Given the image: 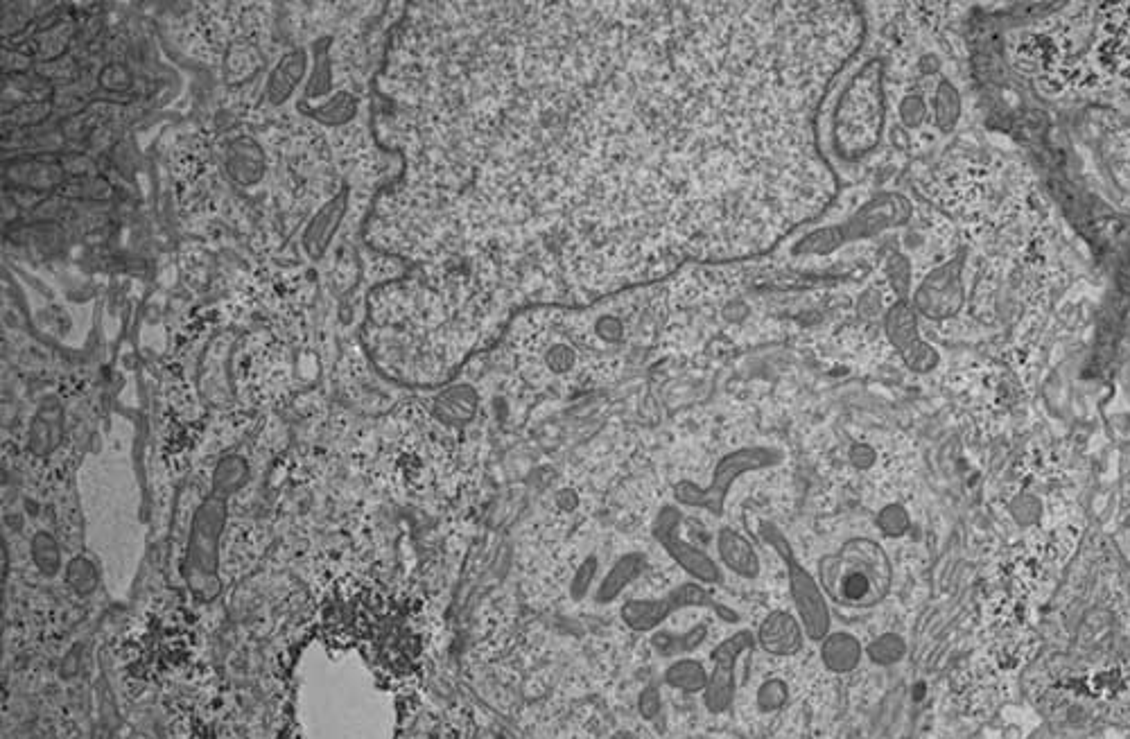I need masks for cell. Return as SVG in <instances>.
<instances>
[{
	"instance_id": "obj_26",
	"label": "cell",
	"mask_w": 1130,
	"mask_h": 739,
	"mask_svg": "<svg viewBox=\"0 0 1130 739\" xmlns=\"http://www.w3.org/2000/svg\"><path fill=\"white\" fill-rule=\"evenodd\" d=\"M789 701V685L782 678H767L755 694V703L762 712H778Z\"/></svg>"
},
{
	"instance_id": "obj_10",
	"label": "cell",
	"mask_w": 1130,
	"mask_h": 739,
	"mask_svg": "<svg viewBox=\"0 0 1130 739\" xmlns=\"http://www.w3.org/2000/svg\"><path fill=\"white\" fill-rule=\"evenodd\" d=\"M884 333L902 362L914 373H929L938 367L941 355L920 333L918 312L909 299H895L884 312Z\"/></svg>"
},
{
	"instance_id": "obj_21",
	"label": "cell",
	"mask_w": 1130,
	"mask_h": 739,
	"mask_svg": "<svg viewBox=\"0 0 1130 739\" xmlns=\"http://www.w3.org/2000/svg\"><path fill=\"white\" fill-rule=\"evenodd\" d=\"M477 410V394L471 387H455L439 398V416L446 423L462 425L471 421Z\"/></svg>"
},
{
	"instance_id": "obj_22",
	"label": "cell",
	"mask_w": 1130,
	"mask_h": 739,
	"mask_svg": "<svg viewBox=\"0 0 1130 739\" xmlns=\"http://www.w3.org/2000/svg\"><path fill=\"white\" fill-rule=\"evenodd\" d=\"M866 656L871 658V663L880 667H891L907 656V642L898 633H882L875 640L868 642Z\"/></svg>"
},
{
	"instance_id": "obj_36",
	"label": "cell",
	"mask_w": 1130,
	"mask_h": 739,
	"mask_svg": "<svg viewBox=\"0 0 1130 739\" xmlns=\"http://www.w3.org/2000/svg\"><path fill=\"white\" fill-rule=\"evenodd\" d=\"M595 570H597L595 559H590V561L581 565V570L577 572V577H575V584H572V593H575V597H581L586 593V581L590 584V579L595 577Z\"/></svg>"
},
{
	"instance_id": "obj_9",
	"label": "cell",
	"mask_w": 1130,
	"mask_h": 739,
	"mask_svg": "<svg viewBox=\"0 0 1130 739\" xmlns=\"http://www.w3.org/2000/svg\"><path fill=\"white\" fill-rule=\"evenodd\" d=\"M755 645H758L755 633L751 629H740L712 649V669L708 688L703 692V703H706V708L712 715H724V712L733 708L737 692V663H740L744 654L753 651Z\"/></svg>"
},
{
	"instance_id": "obj_2",
	"label": "cell",
	"mask_w": 1130,
	"mask_h": 739,
	"mask_svg": "<svg viewBox=\"0 0 1130 739\" xmlns=\"http://www.w3.org/2000/svg\"><path fill=\"white\" fill-rule=\"evenodd\" d=\"M823 593L843 608H873L893 586V563L884 547L868 536L843 541L837 552L816 563Z\"/></svg>"
},
{
	"instance_id": "obj_20",
	"label": "cell",
	"mask_w": 1130,
	"mask_h": 739,
	"mask_svg": "<svg viewBox=\"0 0 1130 739\" xmlns=\"http://www.w3.org/2000/svg\"><path fill=\"white\" fill-rule=\"evenodd\" d=\"M961 113H963L961 93L954 86V82L943 77L934 91V125L941 129L943 134H950L954 132V127L959 125Z\"/></svg>"
},
{
	"instance_id": "obj_24",
	"label": "cell",
	"mask_w": 1130,
	"mask_h": 739,
	"mask_svg": "<svg viewBox=\"0 0 1130 739\" xmlns=\"http://www.w3.org/2000/svg\"><path fill=\"white\" fill-rule=\"evenodd\" d=\"M593 333L597 335L599 342L615 346L622 344L624 337H627V324H624V319L615 310H602L593 319Z\"/></svg>"
},
{
	"instance_id": "obj_38",
	"label": "cell",
	"mask_w": 1130,
	"mask_h": 739,
	"mask_svg": "<svg viewBox=\"0 0 1130 739\" xmlns=\"http://www.w3.org/2000/svg\"><path fill=\"white\" fill-rule=\"evenodd\" d=\"M556 504H559V507L565 509V511H572V509H575L577 504H579V498H577V495L572 493V491L563 489V491L556 493Z\"/></svg>"
},
{
	"instance_id": "obj_19",
	"label": "cell",
	"mask_w": 1130,
	"mask_h": 739,
	"mask_svg": "<svg viewBox=\"0 0 1130 739\" xmlns=\"http://www.w3.org/2000/svg\"><path fill=\"white\" fill-rule=\"evenodd\" d=\"M708 638V627L699 622L697 627H692L685 633L674 631H654L651 636V647H654L660 656L665 658H685L683 654H692L694 649H699Z\"/></svg>"
},
{
	"instance_id": "obj_29",
	"label": "cell",
	"mask_w": 1130,
	"mask_h": 739,
	"mask_svg": "<svg viewBox=\"0 0 1130 739\" xmlns=\"http://www.w3.org/2000/svg\"><path fill=\"white\" fill-rule=\"evenodd\" d=\"M898 116H900V123L909 129H916L920 125H925V120L929 116V107L923 95L918 93H909L904 95L900 100V107H898Z\"/></svg>"
},
{
	"instance_id": "obj_18",
	"label": "cell",
	"mask_w": 1130,
	"mask_h": 739,
	"mask_svg": "<svg viewBox=\"0 0 1130 739\" xmlns=\"http://www.w3.org/2000/svg\"><path fill=\"white\" fill-rule=\"evenodd\" d=\"M708 678L710 672L706 669V665L701 663L697 658H676L674 663H669V667L665 669L663 674V681L669 685L672 690L678 692H685V694H697V692H706L708 688Z\"/></svg>"
},
{
	"instance_id": "obj_4",
	"label": "cell",
	"mask_w": 1130,
	"mask_h": 739,
	"mask_svg": "<svg viewBox=\"0 0 1130 739\" xmlns=\"http://www.w3.org/2000/svg\"><path fill=\"white\" fill-rule=\"evenodd\" d=\"M785 462V452L776 446H742L726 452L719 457L706 484L692 480H681L674 484V504L685 509L706 511V514L721 518L726 514L728 498L737 484L746 475L769 471Z\"/></svg>"
},
{
	"instance_id": "obj_14",
	"label": "cell",
	"mask_w": 1130,
	"mask_h": 739,
	"mask_svg": "<svg viewBox=\"0 0 1130 739\" xmlns=\"http://www.w3.org/2000/svg\"><path fill=\"white\" fill-rule=\"evenodd\" d=\"M645 570H647V556L642 552H627L624 556H620V559L611 565V570L606 572L604 579L599 581L595 602L597 604L615 602V599L620 597Z\"/></svg>"
},
{
	"instance_id": "obj_1",
	"label": "cell",
	"mask_w": 1130,
	"mask_h": 739,
	"mask_svg": "<svg viewBox=\"0 0 1130 739\" xmlns=\"http://www.w3.org/2000/svg\"><path fill=\"white\" fill-rule=\"evenodd\" d=\"M886 66L882 57L850 59L825 91L816 138L837 165H855L880 147L886 129Z\"/></svg>"
},
{
	"instance_id": "obj_17",
	"label": "cell",
	"mask_w": 1130,
	"mask_h": 739,
	"mask_svg": "<svg viewBox=\"0 0 1130 739\" xmlns=\"http://www.w3.org/2000/svg\"><path fill=\"white\" fill-rule=\"evenodd\" d=\"M306 73V52L292 50L276 64L274 73L267 82V100L272 104H283L294 93V86L301 82Z\"/></svg>"
},
{
	"instance_id": "obj_27",
	"label": "cell",
	"mask_w": 1130,
	"mask_h": 739,
	"mask_svg": "<svg viewBox=\"0 0 1130 739\" xmlns=\"http://www.w3.org/2000/svg\"><path fill=\"white\" fill-rule=\"evenodd\" d=\"M886 276H889V283H891V288L895 292V297L909 299L911 283H914L909 258L904 254H893L889 258V263H886Z\"/></svg>"
},
{
	"instance_id": "obj_33",
	"label": "cell",
	"mask_w": 1130,
	"mask_h": 739,
	"mask_svg": "<svg viewBox=\"0 0 1130 739\" xmlns=\"http://www.w3.org/2000/svg\"><path fill=\"white\" fill-rule=\"evenodd\" d=\"M129 80H132V77H129L123 66H109L107 71L102 73L100 82L107 91H123L125 86H129Z\"/></svg>"
},
{
	"instance_id": "obj_31",
	"label": "cell",
	"mask_w": 1130,
	"mask_h": 739,
	"mask_svg": "<svg viewBox=\"0 0 1130 739\" xmlns=\"http://www.w3.org/2000/svg\"><path fill=\"white\" fill-rule=\"evenodd\" d=\"M1011 514L1020 525H1033L1040 518V500L1031 493L1015 495L1011 502Z\"/></svg>"
},
{
	"instance_id": "obj_34",
	"label": "cell",
	"mask_w": 1130,
	"mask_h": 739,
	"mask_svg": "<svg viewBox=\"0 0 1130 739\" xmlns=\"http://www.w3.org/2000/svg\"><path fill=\"white\" fill-rule=\"evenodd\" d=\"M859 312L866 317H875L882 312V294L880 290L868 288L862 297H859Z\"/></svg>"
},
{
	"instance_id": "obj_30",
	"label": "cell",
	"mask_w": 1130,
	"mask_h": 739,
	"mask_svg": "<svg viewBox=\"0 0 1130 739\" xmlns=\"http://www.w3.org/2000/svg\"><path fill=\"white\" fill-rule=\"evenodd\" d=\"M353 113H355V98H351V95L346 93H339L335 100H330L324 109L315 113V118L324 120L328 125H335L337 118L339 123H346Z\"/></svg>"
},
{
	"instance_id": "obj_37",
	"label": "cell",
	"mask_w": 1130,
	"mask_h": 739,
	"mask_svg": "<svg viewBox=\"0 0 1130 739\" xmlns=\"http://www.w3.org/2000/svg\"><path fill=\"white\" fill-rule=\"evenodd\" d=\"M918 71H920V75H936L938 71H941V59L932 55V52H927V55L920 57Z\"/></svg>"
},
{
	"instance_id": "obj_6",
	"label": "cell",
	"mask_w": 1130,
	"mask_h": 739,
	"mask_svg": "<svg viewBox=\"0 0 1130 739\" xmlns=\"http://www.w3.org/2000/svg\"><path fill=\"white\" fill-rule=\"evenodd\" d=\"M685 608H706L712 611L724 622H740V613L733 608L721 604L719 599L710 593L708 586L699 584V581H683L669 593L651 599H629L627 604L620 608L622 622L627 624L631 631L636 633H654L660 629V624L667 622L669 617Z\"/></svg>"
},
{
	"instance_id": "obj_11",
	"label": "cell",
	"mask_w": 1130,
	"mask_h": 739,
	"mask_svg": "<svg viewBox=\"0 0 1130 739\" xmlns=\"http://www.w3.org/2000/svg\"><path fill=\"white\" fill-rule=\"evenodd\" d=\"M755 640H758V645L767 651L769 656L789 658L796 656L798 651L803 649L805 631L796 613L778 608V611L764 615L758 631H755Z\"/></svg>"
},
{
	"instance_id": "obj_5",
	"label": "cell",
	"mask_w": 1130,
	"mask_h": 739,
	"mask_svg": "<svg viewBox=\"0 0 1130 739\" xmlns=\"http://www.w3.org/2000/svg\"><path fill=\"white\" fill-rule=\"evenodd\" d=\"M758 532L762 541L780 556L782 565H785L789 597L791 604H794L796 617L803 624L805 638L812 642H823L832 633V611L819 579L798 561L794 545L780 532V527L769 523V520H760Z\"/></svg>"
},
{
	"instance_id": "obj_25",
	"label": "cell",
	"mask_w": 1130,
	"mask_h": 739,
	"mask_svg": "<svg viewBox=\"0 0 1130 739\" xmlns=\"http://www.w3.org/2000/svg\"><path fill=\"white\" fill-rule=\"evenodd\" d=\"M877 529L884 536L889 538H900L909 532L911 527V518H909V511L902 507V504H886V507L880 509V514L875 518Z\"/></svg>"
},
{
	"instance_id": "obj_8",
	"label": "cell",
	"mask_w": 1130,
	"mask_h": 739,
	"mask_svg": "<svg viewBox=\"0 0 1130 739\" xmlns=\"http://www.w3.org/2000/svg\"><path fill=\"white\" fill-rule=\"evenodd\" d=\"M966 251L945 260L943 265L932 269L911 297V306L929 321H945L959 315L966 306Z\"/></svg>"
},
{
	"instance_id": "obj_16",
	"label": "cell",
	"mask_w": 1130,
	"mask_h": 739,
	"mask_svg": "<svg viewBox=\"0 0 1130 739\" xmlns=\"http://www.w3.org/2000/svg\"><path fill=\"white\" fill-rule=\"evenodd\" d=\"M226 170L229 175L238 181V184L251 186L263 177L265 159L263 150H260L254 138H238L226 150Z\"/></svg>"
},
{
	"instance_id": "obj_32",
	"label": "cell",
	"mask_w": 1130,
	"mask_h": 739,
	"mask_svg": "<svg viewBox=\"0 0 1130 739\" xmlns=\"http://www.w3.org/2000/svg\"><path fill=\"white\" fill-rule=\"evenodd\" d=\"M660 708H663V699H660L658 688H654V685H649V688H645V690L640 692V697H638V710H640L642 717L649 719V721L656 719V717L660 715Z\"/></svg>"
},
{
	"instance_id": "obj_12",
	"label": "cell",
	"mask_w": 1130,
	"mask_h": 739,
	"mask_svg": "<svg viewBox=\"0 0 1130 739\" xmlns=\"http://www.w3.org/2000/svg\"><path fill=\"white\" fill-rule=\"evenodd\" d=\"M717 561L721 568L733 572L740 579H758L762 572V559L749 538L742 536L733 527H719L717 538Z\"/></svg>"
},
{
	"instance_id": "obj_28",
	"label": "cell",
	"mask_w": 1130,
	"mask_h": 739,
	"mask_svg": "<svg viewBox=\"0 0 1130 739\" xmlns=\"http://www.w3.org/2000/svg\"><path fill=\"white\" fill-rule=\"evenodd\" d=\"M543 360H545V367L550 369L554 376H565V373H570L572 369L577 367L579 353L572 344L554 342L550 349L545 351Z\"/></svg>"
},
{
	"instance_id": "obj_35",
	"label": "cell",
	"mask_w": 1130,
	"mask_h": 739,
	"mask_svg": "<svg viewBox=\"0 0 1130 739\" xmlns=\"http://www.w3.org/2000/svg\"><path fill=\"white\" fill-rule=\"evenodd\" d=\"M875 450L871 446H866V443H857V446L850 450V462H853L855 468L859 471H868L875 464Z\"/></svg>"
},
{
	"instance_id": "obj_13",
	"label": "cell",
	"mask_w": 1130,
	"mask_h": 739,
	"mask_svg": "<svg viewBox=\"0 0 1130 739\" xmlns=\"http://www.w3.org/2000/svg\"><path fill=\"white\" fill-rule=\"evenodd\" d=\"M346 206H349V197H346V193L337 195L330 199L328 204L321 206V211L315 215V220L310 222L306 236H303V247H306L312 258H319L330 245L333 233L339 229V224L344 220Z\"/></svg>"
},
{
	"instance_id": "obj_23",
	"label": "cell",
	"mask_w": 1130,
	"mask_h": 739,
	"mask_svg": "<svg viewBox=\"0 0 1130 739\" xmlns=\"http://www.w3.org/2000/svg\"><path fill=\"white\" fill-rule=\"evenodd\" d=\"M260 64H263V57L258 55L256 48L245 46V43H236L229 52L226 73H229V80H245V77L254 75L258 71Z\"/></svg>"
},
{
	"instance_id": "obj_3",
	"label": "cell",
	"mask_w": 1130,
	"mask_h": 739,
	"mask_svg": "<svg viewBox=\"0 0 1130 739\" xmlns=\"http://www.w3.org/2000/svg\"><path fill=\"white\" fill-rule=\"evenodd\" d=\"M914 217V204L898 190H882L859 204L853 213L814 226L805 231L789 245V256L798 260H819L830 258L837 251L846 249L855 242L871 240L891 229L909 224Z\"/></svg>"
},
{
	"instance_id": "obj_15",
	"label": "cell",
	"mask_w": 1130,
	"mask_h": 739,
	"mask_svg": "<svg viewBox=\"0 0 1130 739\" xmlns=\"http://www.w3.org/2000/svg\"><path fill=\"white\" fill-rule=\"evenodd\" d=\"M821 645V660L823 665L830 669L832 674H850L855 672L864 658V647L853 633L848 631H832Z\"/></svg>"
},
{
	"instance_id": "obj_7",
	"label": "cell",
	"mask_w": 1130,
	"mask_h": 739,
	"mask_svg": "<svg viewBox=\"0 0 1130 739\" xmlns=\"http://www.w3.org/2000/svg\"><path fill=\"white\" fill-rule=\"evenodd\" d=\"M651 536L692 581H699L703 586H719L724 581L719 561L683 538V511L678 509V504H663L656 511L651 520Z\"/></svg>"
}]
</instances>
